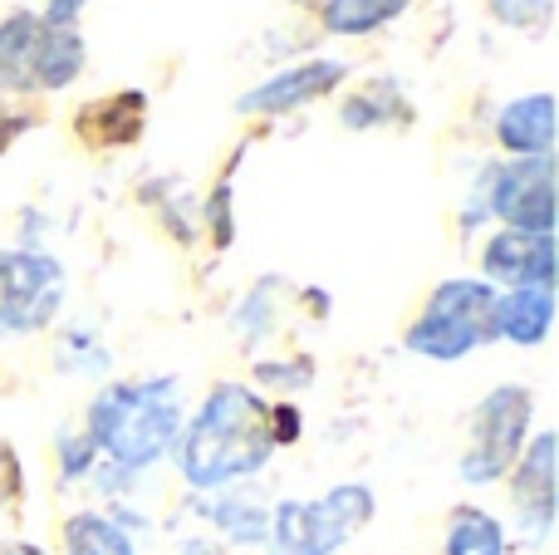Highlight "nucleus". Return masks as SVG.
Wrapping results in <instances>:
<instances>
[{"label":"nucleus","mask_w":559,"mask_h":555,"mask_svg":"<svg viewBox=\"0 0 559 555\" xmlns=\"http://www.w3.org/2000/svg\"><path fill=\"white\" fill-rule=\"evenodd\" d=\"M275 442V403H265L246 383H216L192 423L177 438V468L187 487L226 492L231 482L255 477L271 462Z\"/></svg>","instance_id":"nucleus-1"},{"label":"nucleus","mask_w":559,"mask_h":555,"mask_svg":"<svg viewBox=\"0 0 559 555\" xmlns=\"http://www.w3.org/2000/svg\"><path fill=\"white\" fill-rule=\"evenodd\" d=\"M84 438L114 462L118 472H147L182 438V383L138 379L108 383L84 418Z\"/></svg>","instance_id":"nucleus-2"},{"label":"nucleus","mask_w":559,"mask_h":555,"mask_svg":"<svg viewBox=\"0 0 559 555\" xmlns=\"http://www.w3.org/2000/svg\"><path fill=\"white\" fill-rule=\"evenodd\" d=\"M84 69L79 25H55L39 10H10L0 20V94H55Z\"/></svg>","instance_id":"nucleus-3"},{"label":"nucleus","mask_w":559,"mask_h":555,"mask_svg":"<svg viewBox=\"0 0 559 555\" xmlns=\"http://www.w3.org/2000/svg\"><path fill=\"white\" fill-rule=\"evenodd\" d=\"M491 305H496V291L486 281H442L432 295H427L423 315L413 320V330L403 334L407 354H423V359H437V364H456L466 359L472 350L491 344Z\"/></svg>","instance_id":"nucleus-4"},{"label":"nucleus","mask_w":559,"mask_h":555,"mask_svg":"<svg viewBox=\"0 0 559 555\" xmlns=\"http://www.w3.org/2000/svg\"><path fill=\"white\" fill-rule=\"evenodd\" d=\"M373 521V492L364 482H338L314 501H280L271 511V531L280 555H334Z\"/></svg>","instance_id":"nucleus-5"},{"label":"nucleus","mask_w":559,"mask_h":555,"mask_svg":"<svg viewBox=\"0 0 559 555\" xmlns=\"http://www.w3.org/2000/svg\"><path fill=\"white\" fill-rule=\"evenodd\" d=\"M535 418V393L521 383H501L491 389L472 413V438L462 452V482L466 487H491L515 468V458L525 452Z\"/></svg>","instance_id":"nucleus-6"},{"label":"nucleus","mask_w":559,"mask_h":555,"mask_svg":"<svg viewBox=\"0 0 559 555\" xmlns=\"http://www.w3.org/2000/svg\"><path fill=\"white\" fill-rule=\"evenodd\" d=\"M64 305V265L45 251H0V330L35 334Z\"/></svg>","instance_id":"nucleus-7"},{"label":"nucleus","mask_w":559,"mask_h":555,"mask_svg":"<svg viewBox=\"0 0 559 555\" xmlns=\"http://www.w3.org/2000/svg\"><path fill=\"white\" fill-rule=\"evenodd\" d=\"M486 216H501L511 232L550 236L555 226V157H515L486 173Z\"/></svg>","instance_id":"nucleus-8"},{"label":"nucleus","mask_w":559,"mask_h":555,"mask_svg":"<svg viewBox=\"0 0 559 555\" xmlns=\"http://www.w3.org/2000/svg\"><path fill=\"white\" fill-rule=\"evenodd\" d=\"M511 501H515V536L521 546H545L555 527V433H535L511 468Z\"/></svg>","instance_id":"nucleus-9"},{"label":"nucleus","mask_w":559,"mask_h":555,"mask_svg":"<svg viewBox=\"0 0 559 555\" xmlns=\"http://www.w3.org/2000/svg\"><path fill=\"white\" fill-rule=\"evenodd\" d=\"M348 79V64L344 59H299V64L280 69L271 74L265 84L246 88L241 98H236V114H295V108L314 104V98L334 94L338 84Z\"/></svg>","instance_id":"nucleus-10"},{"label":"nucleus","mask_w":559,"mask_h":555,"mask_svg":"<svg viewBox=\"0 0 559 555\" xmlns=\"http://www.w3.org/2000/svg\"><path fill=\"white\" fill-rule=\"evenodd\" d=\"M486 265V285H506V291H521V285H555V241L535 232H496L481 251Z\"/></svg>","instance_id":"nucleus-11"},{"label":"nucleus","mask_w":559,"mask_h":555,"mask_svg":"<svg viewBox=\"0 0 559 555\" xmlns=\"http://www.w3.org/2000/svg\"><path fill=\"white\" fill-rule=\"evenodd\" d=\"M555 324V285H521V291H501L491 305V334L511 340L521 350L545 344Z\"/></svg>","instance_id":"nucleus-12"},{"label":"nucleus","mask_w":559,"mask_h":555,"mask_svg":"<svg viewBox=\"0 0 559 555\" xmlns=\"http://www.w3.org/2000/svg\"><path fill=\"white\" fill-rule=\"evenodd\" d=\"M496 138L511 157H550L555 147V98L521 94L496 114Z\"/></svg>","instance_id":"nucleus-13"},{"label":"nucleus","mask_w":559,"mask_h":555,"mask_svg":"<svg viewBox=\"0 0 559 555\" xmlns=\"http://www.w3.org/2000/svg\"><path fill=\"white\" fill-rule=\"evenodd\" d=\"M407 5H413V0H324L319 20H324L329 35L358 39V35H373V29L393 25Z\"/></svg>","instance_id":"nucleus-14"},{"label":"nucleus","mask_w":559,"mask_h":555,"mask_svg":"<svg viewBox=\"0 0 559 555\" xmlns=\"http://www.w3.org/2000/svg\"><path fill=\"white\" fill-rule=\"evenodd\" d=\"M64 555H138V546L104 511H74L64 521Z\"/></svg>","instance_id":"nucleus-15"},{"label":"nucleus","mask_w":559,"mask_h":555,"mask_svg":"<svg viewBox=\"0 0 559 555\" xmlns=\"http://www.w3.org/2000/svg\"><path fill=\"white\" fill-rule=\"evenodd\" d=\"M442 555H506L501 521L481 507H456L452 521H447Z\"/></svg>","instance_id":"nucleus-16"},{"label":"nucleus","mask_w":559,"mask_h":555,"mask_svg":"<svg viewBox=\"0 0 559 555\" xmlns=\"http://www.w3.org/2000/svg\"><path fill=\"white\" fill-rule=\"evenodd\" d=\"M206 497H212V521L231 541H265L271 511H265L255 497H241V492H206Z\"/></svg>","instance_id":"nucleus-17"},{"label":"nucleus","mask_w":559,"mask_h":555,"mask_svg":"<svg viewBox=\"0 0 559 555\" xmlns=\"http://www.w3.org/2000/svg\"><path fill=\"white\" fill-rule=\"evenodd\" d=\"M397 118H407V104H403V88H397L393 79H378V84H368L364 94L344 104L348 128H383V123H397Z\"/></svg>","instance_id":"nucleus-18"},{"label":"nucleus","mask_w":559,"mask_h":555,"mask_svg":"<svg viewBox=\"0 0 559 555\" xmlns=\"http://www.w3.org/2000/svg\"><path fill=\"white\" fill-rule=\"evenodd\" d=\"M491 20L506 29H521V35H545L555 15V0H486Z\"/></svg>","instance_id":"nucleus-19"},{"label":"nucleus","mask_w":559,"mask_h":555,"mask_svg":"<svg viewBox=\"0 0 559 555\" xmlns=\"http://www.w3.org/2000/svg\"><path fill=\"white\" fill-rule=\"evenodd\" d=\"M94 458H98V448L84 438V433H64V438H59V468H64L69 482L84 477V472L94 468Z\"/></svg>","instance_id":"nucleus-20"},{"label":"nucleus","mask_w":559,"mask_h":555,"mask_svg":"<svg viewBox=\"0 0 559 555\" xmlns=\"http://www.w3.org/2000/svg\"><path fill=\"white\" fill-rule=\"evenodd\" d=\"M206 222H212V232H216V241H231V182H222L212 192V202H206Z\"/></svg>","instance_id":"nucleus-21"},{"label":"nucleus","mask_w":559,"mask_h":555,"mask_svg":"<svg viewBox=\"0 0 559 555\" xmlns=\"http://www.w3.org/2000/svg\"><path fill=\"white\" fill-rule=\"evenodd\" d=\"M15 487H20V462H15V452L0 442V507L15 497Z\"/></svg>","instance_id":"nucleus-22"},{"label":"nucleus","mask_w":559,"mask_h":555,"mask_svg":"<svg viewBox=\"0 0 559 555\" xmlns=\"http://www.w3.org/2000/svg\"><path fill=\"white\" fill-rule=\"evenodd\" d=\"M84 5H88V0H45V10H39V15L55 20V25H74Z\"/></svg>","instance_id":"nucleus-23"},{"label":"nucleus","mask_w":559,"mask_h":555,"mask_svg":"<svg viewBox=\"0 0 559 555\" xmlns=\"http://www.w3.org/2000/svg\"><path fill=\"white\" fill-rule=\"evenodd\" d=\"M182 555H222V551H216L212 541H187V546H182Z\"/></svg>","instance_id":"nucleus-24"},{"label":"nucleus","mask_w":559,"mask_h":555,"mask_svg":"<svg viewBox=\"0 0 559 555\" xmlns=\"http://www.w3.org/2000/svg\"><path fill=\"white\" fill-rule=\"evenodd\" d=\"M5 555H45V551H39V546H10Z\"/></svg>","instance_id":"nucleus-25"},{"label":"nucleus","mask_w":559,"mask_h":555,"mask_svg":"<svg viewBox=\"0 0 559 555\" xmlns=\"http://www.w3.org/2000/svg\"><path fill=\"white\" fill-rule=\"evenodd\" d=\"M10 138H15V133H10V123H5V118H0V143H10Z\"/></svg>","instance_id":"nucleus-26"}]
</instances>
